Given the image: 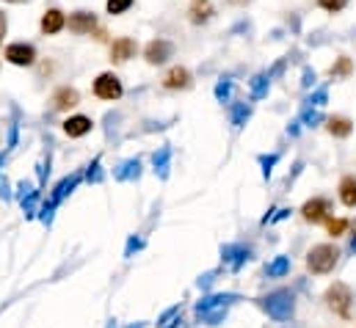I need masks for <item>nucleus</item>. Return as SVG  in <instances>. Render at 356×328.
<instances>
[{
	"instance_id": "obj_4",
	"label": "nucleus",
	"mask_w": 356,
	"mask_h": 328,
	"mask_svg": "<svg viewBox=\"0 0 356 328\" xmlns=\"http://www.w3.org/2000/svg\"><path fill=\"white\" fill-rule=\"evenodd\" d=\"M3 58L14 67H31L36 61V47L33 44H25V42H14L3 50Z\"/></svg>"
},
{
	"instance_id": "obj_8",
	"label": "nucleus",
	"mask_w": 356,
	"mask_h": 328,
	"mask_svg": "<svg viewBox=\"0 0 356 328\" xmlns=\"http://www.w3.org/2000/svg\"><path fill=\"white\" fill-rule=\"evenodd\" d=\"M136 42L130 39V36H122V39H116L113 44H111V61L113 64H124V61H130L133 56H136Z\"/></svg>"
},
{
	"instance_id": "obj_19",
	"label": "nucleus",
	"mask_w": 356,
	"mask_h": 328,
	"mask_svg": "<svg viewBox=\"0 0 356 328\" xmlns=\"http://www.w3.org/2000/svg\"><path fill=\"white\" fill-rule=\"evenodd\" d=\"M130 6H133V0H108V3H105L108 14H122V11H127Z\"/></svg>"
},
{
	"instance_id": "obj_18",
	"label": "nucleus",
	"mask_w": 356,
	"mask_h": 328,
	"mask_svg": "<svg viewBox=\"0 0 356 328\" xmlns=\"http://www.w3.org/2000/svg\"><path fill=\"white\" fill-rule=\"evenodd\" d=\"M351 72H354V64H351V58H346V56L332 67V78H348Z\"/></svg>"
},
{
	"instance_id": "obj_21",
	"label": "nucleus",
	"mask_w": 356,
	"mask_h": 328,
	"mask_svg": "<svg viewBox=\"0 0 356 328\" xmlns=\"http://www.w3.org/2000/svg\"><path fill=\"white\" fill-rule=\"evenodd\" d=\"M6 28H8V22H6V14L0 11V42H3V36H6Z\"/></svg>"
},
{
	"instance_id": "obj_11",
	"label": "nucleus",
	"mask_w": 356,
	"mask_h": 328,
	"mask_svg": "<svg viewBox=\"0 0 356 328\" xmlns=\"http://www.w3.org/2000/svg\"><path fill=\"white\" fill-rule=\"evenodd\" d=\"M64 133H67L70 138H83V136H89L91 119L89 116H70V119L64 122Z\"/></svg>"
},
{
	"instance_id": "obj_5",
	"label": "nucleus",
	"mask_w": 356,
	"mask_h": 328,
	"mask_svg": "<svg viewBox=\"0 0 356 328\" xmlns=\"http://www.w3.org/2000/svg\"><path fill=\"white\" fill-rule=\"evenodd\" d=\"M329 213H332V202L323 199V196H315V199H309V202L301 207V218H304L307 224H323V221L329 218Z\"/></svg>"
},
{
	"instance_id": "obj_3",
	"label": "nucleus",
	"mask_w": 356,
	"mask_h": 328,
	"mask_svg": "<svg viewBox=\"0 0 356 328\" xmlns=\"http://www.w3.org/2000/svg\"><path fill=\"white\" fill-rule=\"evenodd\" d=\"M122 94H124V85L119 81V75H113V72H102L94 81V97H99L105 102H116Z\"/></svg>"
},
{
	"instance_id": "obj_23",
	"label": "nucleus",
	"mask_w": 356,
	"mask_h": 328,
	"mask_svg": "<svg viewBox=\"0 0 356 328\" xmlns=\"http://www.w3.org/2000/svg\"><path fill=\"white\" fill-rule=\"evenodd\" d=\"M351 229H354V238H351V251H356V221L351 224Z\"/></svg>"
},
{
	"instance_id": "obj_1",
	"label": "nucleus",
	"mask_w": 356,
	"mask_h": 328,
	"mask_svg": "<svg viewBox=\"0 0 356 328\" xmlns=\"http://www.w3.org/2000/svg\"><path fill=\"white\" fill-rule=\"evenodd\" d=\"M340 262V248L332 246V243H321V246H312V251L307 254V270L315 273V276H326L337 268Z\"/></svg>"
},
{
	"instance_id": "obj_20",
	"label": "nucleus",
	"mask_w": 356,
	"mask_h": 328,
	"mask_svg": "<svg viewBox=\"0 0 356 328\" xmlns=\"http://www.w3.org/2000/svg\"><path fill=\"white\" fill-rule=\"evenodd\" d=\"M318 6H321L323 11H332V14H337V11H343V8L348 6V0H318Z\"/></svg>"
},
{
	"instance_id": "obj_14",
	"label": "nucleus",
	"mask_w": 356,
	"mask_h": 328,
	"mask_svg": "<svg viewBox=\"0 0 356 328\" xmlns=\"http://www.w3.org/2000/svg\"><path fill=\"white\" fill-rule=\"evenodd\" d=\"M326 130H329V136H334V138H348V136L354 133V124H351V119H346V116H332V119H326Z\"/></svg>"
},
{
	"instance_id": "obj_6",
	"label": "nucleus",
	"mask_w": 356,
	"mask_h": 328,
	"mask_svg": "<svg viewBox=\"0 0 356 328\" xmlns=\"http://www.w3.org/2000/svg\"><path fill=\"white\" fill-rule=\"evenodd\" d=\"M172 53H175V44L166 42V39H152V42L144 47V58H147L149 64H163V61L172 58Z\"/></svg>"
},
{
	"instance_id": "obj_22",
	"label": "nucleus",
	"mask_w": 356,
	"mask_h": 328,
	"mask_svg": "<svg viewBox=\"0 0 356 328\" xmlns=\"http://www.w3.org/2000/svg\"><path fill=\"white\" fill-rule=\"evenodd\" d=\"M284 268H287V262H284V259H279V262H276V265L270 268V273H282Z\"/></svg>"
},
{
	"instance_id": "obj_2",
	"label": "nucleus",
	"mask_w": 356,
	"mask_h": 328,
	"mask_svg": "<svg viewBox=\"0 0 356 328\" xmlns=\"http://www.w3.org/2000/svg\"><path fill=\"white\" fill-rule=\"evenodd\" d=\"M351 304H354V293L348 284L343 281H334L329 290H326V306L337 315V318H351Z\"/></svg>"
},
{
	"instance_id": "obj_13",
	"label": "nucleus",
	"mask_w": 356,
	"mask_h": 328,
	"mask_svg": "<svg viewBox=\"0 0 356 328\" xmlns=\"http://www.w3.org/2000/svg\"><path fill=\"white\" fill-rule=\"evenodd\" d=\"M268 312H270L273 318H287V315L293 312V298H290L287 293H276V295L268 301Z\"/></svg>"
},
{
	"instance_id": "obj_10",
	"label": "nucleus",
	"mask_w": 356,
	"mask_h": 328,
	"mask_svg": "<svg viewBox=\"0 0 356 328\" xmlns=\"http://www.w3.org/2000/svg\"><path fill=\"white\" fill-rule=\"evenodd\" d=\"M188 85H191V72L185 67H172L163 75V88H169V91H179V88H188Z\"/></svg>"
},
{
	"instance_id": "obj_16",
	"label": "nucleus",
	"mask_w": 356,
	"mask_h": 328,
	"mask_svg": "<svg viewBox=\"0 0 356 328\" xmlns=\"http://www.w3.org/2000/svg\"><path fill=\"white\" fill-rule=\"evenodd\" d=\"M213 17V3L210 0H199V3H193L191 6V22H207Z\"/></svg>"
},
{
	"instance_id": "obj_7",
	"label": "nucleus",
	"mask_w": 356,
	"mask_h": 328,
	"mask_svg": "<svg viewBox=\"0 0 356 328\" xmlns=\"http://www.w3.org/2000/svg\"><path fill=\"white\" fill-rule=\"evenodd\" d=\"M50 102H53V108H56V110H61V113H64V110H72V108L81 102V94H78V88H72V85H61V88L53 94V99H50Z\"/></svg>"
},
{
	"instance_id": "obj_17",
	"label": "nucleus",
	"mask_w": 356,
	"mask_h": 328,
	"mask_svg": "<svg viewBox=\"0 0 356 328\" xmlns=\"http://www.w3.org/2000/svg\"><path fill=\"white\" fill-rule=\"evenodd\" d=\"M348 227H351V224H348L346 218H326V232H329L332 238H340Z\"/></svg>"
},
{
	"instance_id": "obj_15",
	"label": "nucleus",
	"mask_w": 356,
	"mask_h": 328,
	"mask_svg": "<svg viewBox=\"0 0 356 328\" xmlns=\"http://www.w3.org/2000/svg\"><path fill=\"white\" fill-rule=\"evenodd\" d=\"M337 193H340V202H343L346 207H356V177L354 174H348V177L340 179Z\"/></svg>"
},
{
	"instance_id": "obj_24",
	"label": "nucleus",
	"mask_w": 356,
	"mask_h": 328,
	"mask_svg": "<svg viewBox=\"0 0 356 328\" xmlns=\"http://www.w3.org/2000/svg\"><path fill=\"white\" fill-rule=\"evenodd\" d=\"M229 3H232V6H246L249 0H229Z\"/></svg>"
},
{
	"instance_id": "obj_12",
	"label": "nucleus",
	"mask_w": 356,
	"mask_h": 328,
	"mask_svg": "<svg viewBox=\"0 0 356 328\" xmlns=\"http://www.w3.org/2000/svg\"><path fill=\"white\" fill-rule=\"evenodd\" d=\"M67 25H70V31H75V33H91V31L97 28V19H94V14H89V11H78V14H72V17L67 19Z\"/></svg>"
},
{
	"instance_id": "obj_9",
	"label": "nucleus",
	"mask_w": 356,
	"mask_h": 328,
	"mask_svg": "<svg viewBox=\"0 0 356 328\" xmlns=\"http://www.w3.org/2000/svg\"><path fill=\"white\" fill-rule=\"evenodd\" d=\"M64 28H67V17H64V11H58V8H47V11L42 14V33L53 36V33H58V31H64Z\"/></svg>"
}]
</instances>
